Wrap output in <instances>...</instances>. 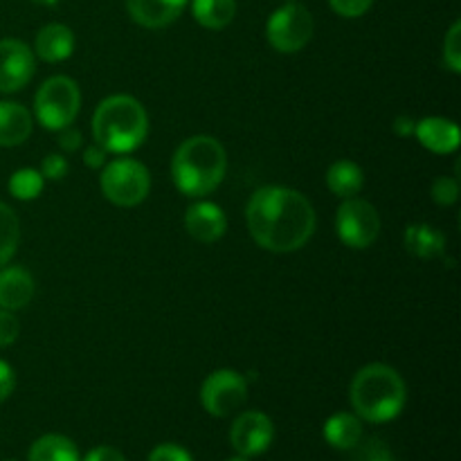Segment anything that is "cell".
Here are the masks:
<instances>
[{"label":"cell","mask_w":461,"mask_h":461,"mask_svg":"<svg viewBox=\"0 0 461 461\" xmlns=\"http://www.w3.org/2000/svg\"><path fill=\"white\" fill-rule=\"evenodd\" d=\"M246 223L257 246L277 255L297 252L315 232V210L297 189L268 185L250 196Z\"/></svg>","instance_id":"1"},{"label":"cell","mask_w":461,"mask_h":461,"mask_svg":"<svg viewBox=\"0 0 461 461\" xmlns=\"http://www.w3.org/2000/svg\"><path fill=\"white\" fill-rule=\"evenodd\" d=\"M228 171L225 147L212 135H192L183 140L171 158V180L189 198H203L214 192Z\"/></svg>","instance_id":"2"},{"label":"cell","mask_w":461,"mask_h":461,"mask_svg":"<svg viewBox=\"0 0 461 461\" xmlns=\"http://www.w3.org/2000/svg\"><path fill=\"white\" fill-rule=\"evenodd\" d=\"M349 401L356 417L369 423H390L403 412L408 387L394 367L383 363L365 365L354 376Z\"/></svg>","instance_id":"3"},{"label":"cell","mask_w":461,"mask_h":461,"mask_svg":"<svg viewBox=\"0 0 461 461\" xmlns=\"http://www.w3.org/2000/svg\"><path fill=\"white\" fill-rule=\"evenodd\" d=\"M149 135V115L131 95H111L93 115V138L106 153L135 151Z\"/></svg>","instance_id":"4"},{"label":"cell","mask_w":461,"mask_h":461,"mask_svg":"<svg viewBox=\"0 0 461 461\" xmlns=\"http://www.w3.org/2000/svg\"><path fill=\"white\" fill-rule=\"evenodd\" d=\"M81 108V90L66 75L50 77L41 84L34 97V117L43 129L61 131L75 122Z\"/></svg>","instance_id":"5"},{"label":"cell","mask_w":461,"mask_h":461,"mask_svg":"<svg viewBox=\"0 0 461 461\" xmlns=\"http://www.w3.org/2000/svg\"><path fill=\"white\" fill-rule=\"evenodd\" d=\"M99 187L113 205L135 207L151 192V174L133 158H115L104 165Z\"/></svg>","instance_id":"6"},{"label":"cell","mask_w":461,"mask_h":461,"mask_svg":"<svg viewBox=\"0 0 461 461\" xmlns=\"http://www.w3.org/2000/svg\"><path fill=\"white\" fill-rule=\"evenodd\" d=\"M315 21L309 9L300 3H286L270 14L266 23V39L273 50L282 54H295L313 39Z\"/></svg>","instance_id":"7"},{"label":"cell","mask_w":461,"mask_h":461,"mask_svg":"<svg viewBox=\"0 0 461 461\" xmlns=\"http://www.w3.org/2000/svg\"><path fill=\"white\" fill-rule=\"evenodd\" d=\"M336 232L347 248L365 250L381 234V216L376 207L363 198H345L336 212Z\"/></svg>","instance_id":"8"},{"label":"cell","mask_w":461,"mask_h":461,"mask_svg":"<svg viewBox=\"0 0 461 461\" xmlns=\"http://www.w3.org/2000/svg\"><path fill=\"white\" fill-rule=\"evenodd\" d=\"M248 401V381L237 369H216L203 381L201 403L212 417H232Z\"/></svg>","instance_id":"9"},{"label":"cell","mask_w":461,"mask_h":461,"mask_svg":"<svg viewBox=\"0 0 461 461\" xmlns=\"http://www.w3.org/2000/svg\"><path fill=\"white\" fill-rule=\"evenodd\" d=\"M275 439V426L268 414L248 410L234 419L230 428V444L243 457H259L270 448Z\"/></svg>","instance_id":"10"},{"label":"cell","mask_w":461,"mask_h":461,"mask_svg":"<svg viewBox=\"0 0 461 461\" xmlns=\"http://www.w3.org/2000/svg\"><path fill=\"white\" fill-rule=\"evenodd\" d=\"M36 59L30 45L18 39L0 41V93H16L34 77Z\"/></svg>","instance_id":"11"},{"label":"cell","mask_w":461,"mask_h":461,"mask_svg":"<svg viewBox=\"0 0 461 461\" xmlns=\"http://www.w3.org/2000/svg\"><path fill=\"white\" fill-rule=\"evenodd\" d=\"M185 230L198 243H214L228 230V219L216 203L196 201L185 212Z\"/></svg>","instance_id":"12"},{"label":"cell","mask_w":461,"mask_h":461,"mask_svg":"<svg viewBox=\"0 0 461 461\" xmlns=\"http://www.w3.org/2000/svg\"><path fill=\"white\" fill-rule=\"evenodd\" d=\"M189 0H126L131 18L147 30H165L178 21Z\"/></svg>","instance_id":"13"},{"label":"cell","mask_w":461,"mask_h":461,"mask_svg":"<svg viewBox=\"0 0 461 461\" xmlns=\"http://www.w3.org/2000/svg\"><path fill=\"white\" fill-rule=\"evenodd\" d=\"M414 138L428 151L448 156L459 149V126L446 117H423L414 126Z\"/></svg>","instance_id":"14"},{"label":"cell","mask_w":461,"mask_h":461,"mask_svg":"<svg viewBox=\"0 0 461 461\" xmlns=\"http://www.w3.org/2000/svg\"><path fill=\"white\" fill-rule=\"evenodd\" d=\"M36 291L34 277L21 266L0 268V309L21 311L32 302Z\"/></svg>","instance_id":"15"},{"label":"cell","mask_w":461,"mask_h":461,"mask_svg":"<svg viewBox=\"0 0 461 461\" xmlns=\"http://www.w3.org/2000/svg\"><path fill=\"white\" fill-rule=\"evenodd\" d=\"M36 57L48 63H61L72 57L75 52V34L68 25L61 23H50L41 27L34 41Z\"/></svg>","instance_id":"16"},{"label":"cell","mask_w":461,"mask_h":461,"mask_svg":"<svg viewBox=\"0 0 461 461\" xmlns=\"http://www.w3.org/2000/svg\"><path fill=\"white\" fill-rule=\"evenodd\" d=\"M34 129V117L23 104L0 102V147H21Z\"/></svg>","instance_id":"17"},{"label":"cell","mask_w":461,"mask_h":461,"mask_svg":"<svg viewBox=\"0 0 461 461\" xmlns=\"http://www.w3.org/2000/svg\"><path fill=\"white\" fill-rule=\"evenodd\" d=\"M405 250L417 259H437L446 252L444 232L430 223H412L403 232Z\"/></svg>","instance_id":"18"},{"label":"cell","mask_w":461,"mask_h":461,"mask_svg":"<svg viewBox=\"0 0 461 461\" xmlns=\"http://www.w3.org/2000/svg\"><path fill=\"white\" fill-rule=\"evenodd\" d=\"M324 439L338 450H351L363 439V419L354 412H338L324 423Z\"/></svg>","instance_id":"19"},{"label":"cell","mask_w":461,"mask_h":461,"mask_svg":"<svg viewBox=\"0 0 461 461\" xmlns=\"http://www.w3.org/2000/svg\"><path fill=\"white\" fill-rule=\"evenodd\" d=\"M365 174L354 160H338L327 171L329 192L340 198H351L363 189Z\"/></svg>","instance_id":"20"},{"label":"cell","mask_w":461,"mask_h":461,"mask_svg":"<svg viewBox=\"0 0 461 461\" xmlns=\"http://www.w3.org/2000/svg\"><path fill=\"white\" fill-rule=\"evenodd\" d=\"M192 14L205 30H225L237 16V0H192Z\"/></svg>","instance_id":"21"},{"label":"cell","mask_w":461,"mask_h":461,"mask_svg":"<svg viewBox=\"0 0 461 461\" xmlns=\"http://www.w3.org/2000/svg\"><path fill=\"white\" fill-rule=\"evenodd\" d=\"M27 461H81L75 441L63 435H43L32 444Z\"/></svg>","instance_id":"22"},{"label":"cell","mask_w":461,"mask_h":461,"mask_svg":"<svg viewBox=\"0 0 461 461\" xmlns=\"http://www.w3.org/2000/svg\"><path fill=\"white\" fill-rule=\"evenodd\" d=\"M18 241H21V221L7 203L0 201V268L16 255Z\"/></svg>","instance_id":"23"},{"label":"cell","mask_w":461,"mask_h":461,"mask_svg":"<svg viewBox=\"0 0 461 461\" xmlns=\"http://www.w3.org/2000/svg\"><path fill=\"white\" fill-rule=\"evenodd\" d=\"M43 185L45 178L41 176V171L25 167V169L14 171L7 187L9 194H12L16 201H34V198H39L41 192H43Z\"/></svg>","instance_id":"24"},{"label":"cell","mask_w":461,"mask_h":461,"mask_svg":"<svg viewBox=\"0 0 461 461\" xmlns=\"http://www.w3.org/2000/svg\"><path fill=\"white\" fill-rule=\"evenodd\" d=\"M351 450H354V461H396L390 446L385 441L376 439V437L360 439Z\"/></svg>","instance_id":"25"},{"label":"cell","mask_w":461,"mask_h":461,"mask_svg":"<svg viewBox=\"0 0 461 461\" xmlns=\"http://www.w3.org/2000/svg\"><path fill=\"white\" fill-rule=\"evenodd\" d=\"M444 63L450 72H461V23L455 21L444 39Z\"/></svg>","instance_id":"26"},{"label":"cell","mask_w":461,"mask_h":461,"mask_svg":"<svg viewBox=\"0 0 461 461\" xmlns=\"http://www.w3.org/2000/svg\"><path fill=\"white\" fill-rule=\"evenodd\" d=\"M430 196L437 205L450 207L459 201V180L450 178V176H439V178L432 183Z\"/></svg>","instance_id":"27"},{"label":"cell","mask_w":461,"mask_h":461,"mask_svg":"<svg viewBox=\"0 0 461 461\" xmlns=\"http://www.w3.org/2000/svg\"><path fill=\"white\" fill-rule=\"evenodd\" d=\"M374 0H329V7L342 18H360L372 9Z\"/></svg>","instance_id":"28"},{"label":"cell","mask_w":461,"mask_h":461,"mask_svg":"<svg viewBox=\"0 0 461 461\" xmlns=\"http://www.w3.org/2000/svg\"><path fill=\"white\" fill-rule=\"evenodd\" d=\"M68 160L61 156V153H48V156L41 160V176H43L45 180H61L66 178L68 174Z\"/></svg>","instance_id":"29"},{"label":"cell","mask_w":461,"mask_h":461,"mask_svg":"<svg viewBox=\"0 0 461 461\" xmlns=\"http://www.w3.org/2000/svg\"><path fill=\"white\" fill-rule=\"evenodd\" d=\"M18 333H21V324H18L14 311L0 309V349L12 347L16 342Z\"/></svg>","instance_id":"30"},{"label":"cell","mask_w":461,"mask_h":461,"mask_svg":"<svg viewBox=\"0 0 461 461\" xmlns=\"http://www.w3.org/2000/svg\"><path fill=\"white\" fill-rule=\"evenodd\" d=\"M147 461H194L192 455L176 444H160L151 450Z\"/></svg>","instance_id":"31"},{"label":"cell","mask_w":461,"mask_h":461,"mask_svg":"<svg viewBox=\"0 0 461 461\" xmlns=\"http://www.w3.org/2000/svg\"><path fill=\"white\" fill-rule=\"evenodd\" d=\"M81 144H84V138H81L79 131L72 129V124L59 131V149H61V151L75 153V151H79Z\"/></svg>","instance_id":"32"},{"label":"cell","mask_w":461,"mask_h":461,"mask_svg":"<svg viewBox=\"0 0 461 461\" xmlns=\"http://www.w3.org/2000/svg\"><path fill=\"white\" fill-rule=\"evenodd\" d=\"M14 387H16V374H14L12 365L0 360V403H5L12 396Z\"/></svg>","instance_id":"33"},{"label":"cell","mask_w":461,"mask_h":461,"mask_svg":"<svg viewBox=\"0 0 461 461\" xmlns=\"http://www.w3.org/2000/svg\"><path fill=\"white\" fill-rule=\"evenodd\" d=\"M106 156H108V153L104 151V149L99 147L97 142L84 149V162L90 167V169H95V171L104 169V165H106Z\"/></svg>","instance_id":"34"},{"label":"cell","mask_w":461,"mask_h":461,"mask_svg":"<svg viewBox=\"0 0 461 461\" xmlns=\"http://www.w3.org/2000/svg\"><path fill=\"white\" fill-rule=\"evenodd\" d=\"M84 461H126V457L113 446H97L86 455Z\"/></svg>","instance_id":"35"},{"label":"cell","mask_w":461,"mask_h":461,"mask_svg":"<svg viewBox=\"0 0 461 461\" xmlns=\"http://www.w3.org/2000/svg\"><path fill=\"white\" fill-rule=\"evenodd\" d=\"M414 126H417V120H412L410 115H396L394 122H392V131L399 138H408V135H414Z\"/></svg>","instance_id":"36"},{"label":"cell","mask_w":461,"mask_h":461,"mask_svg":"<svg viewBox=\"0 0 461 461\" xmlns=\"http://www.w3.org/2000/svg\"><path fill=\"white\" fill-rule=\"evenodd\" d=\"M34 5H41V7H57L59 0H32Z\"/></svg>","instance_id":"37"},{"label":"cell","mask_w":461,"mask_h":461,"mask_svg":"<svg viewBox=\"0 0 461 461\" xmlns=\"http://www.w3.org/2000/svg\"><path fill=\"white\" fill-rule=\"evenodd\" d=\"M228 461H250V457H243V455H234V457H230Z\"/></svg>","instance_id":"38"},{"label":"cell","mask_w":461,"mask_h":461,"mask_svg":"<svg viewBox=\"0 0 461 461\" xmlns=\"http://www.w3.org/2000/svg\"><path fill=\"white\" fill-rule=\"evenodd\" d=\"M286 3H300V0H286Z\"/></svg>","instance_id":"39"},{"label":"cell","mask_w":461,"mask_h":461,"mask_svg":"<svg viewBox=\"0 0 461 461\" xmlns=\"http://www.w3.org/2000/svg\"><path fill=\"white\" fill-rule=\"evenodd\" d=\"M7 461H12V459H7Z\"/></svg>","instance_id":"40"}]
</instances>
